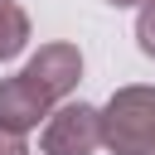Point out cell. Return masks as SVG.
I'll return each mask as SVG.
<instances>
[{
  "label": "cell",
  "instance_id": "obj_7",
  "mask_svg": "<svg viewBox=\"0 0 155 155\" xmlns=\"http://www.w3.org/2000/svg\"><path fill=\"white\" fill-rule=\"evenodd\" d=\"M0 155H29L24 136H15V131H0Z\"/></svg>",
  "mask_w": 155,
  "mask_h": 155
},
{
  "label": "cell",
  "instance_id": "obj_2",
  "mask_svg": "<svg viewBox=\"0 0 155 155\" xmlns=\"http://www.w3.org/2000/svg\"><path fill=\"white\" fill-rule=\"evenodd\" d=\"M102 145V121H97V107L87 102H63L44 116V136H39V150L44 155H92Z\"/></svg>",
  "mask_w": 155,
  "mask_h": 155
},
{
  "label": "cell",
  "instance_id": "obj_1",
  "mask_svg": "<svg viewBox=\"0 0 155 155\" xmlns=\"http://www.w3.org/2000/svg\"><path fill=\"white\" fill-rule=\"evenodd\" d=\"M102 145L111 155H155V87H116L111 102L97 111Z\"/></svg>",
  "mask_w": 155,
  "mask_h": 155
},
{
  "label": "cell",
  "instance_id": "obj_5",
  "mask_svg": "<svg viewBox=\"0 0 155 155\" xmlns=\"http://www.w3.org/2000/svg\"><path fill=\"white\" fill-rule=\"evenodd\" d=\"M24 44H29V15L15 0H0V63L24 53Z\"/></svg>",
  "mask_w": 155,
  "mask_h": 155
},
{
  "label": "cell",
  "instance_id": "obj_4",
  "mask_svg": "<svg viewBox=\"0 0 155 155\" xmlns=\"http://www.w3.org/2000/svg\"><path fill=\"white\" fill-rule=\"evenodd\" d=\"M48 111H53V102H48V97L24 78V73H15V78L0 82V131L24 136V131H34Z\"/></svg>",
  "mask_w": 155,
  "mask_h": 155
},
{
  "label": "cell",
  "instance_id": "obj_8",
  "mask_svg": "<svg viewBox=\"0 0 155 155\" xmlns=\"http://www.w3.org/2000/svg\"><path fill=\"white\" fill-rule=\"evenodd\" d=\"M107 5H116V10H126V5H145V0H107Z\"/></svg>",
  "mask_w": 155,
  "mask_h": 155
},
{
  "label": "cell",
  "instance_id": "obj_6",
  "mask_svg": "<svg viewBox=\"0 0 155 155\" xmlns=\"http://www.w3.org/2000/svg\"><path fill=\"white\" fill-rule=\"evenodd\" d=\"M136 44H140L145 58H155V0H145L140 15H136Z\"/></svg>",
  "mask_w": 155,
  "mask_h": 155
},
{
  "label": "cell",
  "instance_id": "obj_3",
  "mask_svg": "<svg viewBox=\"0 0 155 155\" xmlns=\"http://www.w3.org/2000/svg\"><path fill=\"white\" fill-rule=\"evenodd\" d=\"M19 73L58 107V102L78 87V78H82V53H78V44H44Z\"/></svg>",
  "mask_w": 155,
  "mask_h": 155
}]
</instances>
